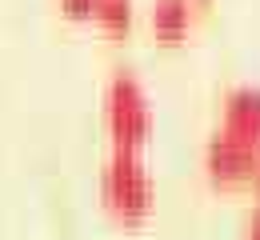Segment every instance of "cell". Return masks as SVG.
Returning a JSON list of instances; mask_svg holds the SVG:
<instances>
[{
	"label": "cell",
	"instance_id": "cell-6",
	"mask_svg": "<svg viewBox=\"0 0 260 240\" xmlns=\"http://www.w3.org/2000/svg\"><path fill=\"white\" fill-rule=\"evenodd\" d=\"M132 16H136L132 0H96V12H92V20L100 28H108V32H128Z\"/></svg>",
	"mask_w": 260,
	"mask_h": 240
},
{
	"label": "cell",
	"instance_id": "cell-5",
	"mask_svg": "<svg viewBox=\"0 0 260 240\" xmlns=\"http://www.w3.org/2000/svg\"><path fill=\"white\" fill-rule=\"evenodd\" d=\"M192 28V0H152V36L160 44H180Z\"/></svg>",
	"mask_w": 260,
	"mask_h": 240
},
{
	"label": "cell",
	"instance_id": "cell-8",
	"mask_svg": "<svg viewBox=\"0 0 260 240\" xmlns=\"http://www.w3.org/2000/svg\"><path fill=\"white\" fill-rule=\"evenodd\" d=\"M244 240H260V204L252 208V216H248V228H244Z\"/></svg>",
	"mask_w": 260,
	"mask_h": 240
},
{
	"label": "cell",
	"instance_id": "cell-3",
	"mask_svg": "<svg viewBox=\"0 0 260 240\" xmlns=\"http://www.w3.org/2000/svg\"><path fill=\"white\" fill-rule=\"evenodd\" d=\"M204 172L216 188H240V184H252L260 172V152L248 144H236V140L212 132L204 144Z\"/></svg>",
	"mask_w": 260,
	"mask_h": 240
},
{
	"label": "cell",
	"instance_id": "cell-9",
	"mask_svg": "<svg viewBox=\"0 0 260 240\" xmlns=\"http://www.w3.org/2000/svg\"><path fill=\"white\" fill-rule=\"evenodd\" d=\"M252 184H256V196H260V172H256V180H252ZM256 204H260V200H256Z\"/></svg>",
	"mask_w": 260,
	"mask_h": 240
},
{
	"label": "cell",
	"instance_id": "cell-2",
	"mask_svg": "<svg viewBox=\"0 0 260 240\" xmlns=\"http://www.w3.org/2000/svg\"><path fill=\"white\" fill-rule=\"evenodd\" d=\"M104 128L112 136V148H128V152H144L156 116H152V100L140 84V76L132 72H116L104 88Z\"/></svg>",
	"mask_w": 260,
	"mask_h": 240
},
{
	"label": "cell",
	"instance_id": "cell-7",
	"mask_svg": "<svg viewBox=\"0 0 260 240\" xmlns=\"http://www.w3.org/2000/svg\"><path fill=\"white\" fill-rule=\"evenodd\" d=\"M60 8H64V16H72V20H92L96 0H60Z\"/></svg>",
	"mask_w": 260,
	"mask_h": 240
},
{
	"label": "cell",
	"instance_id": "cell-4",
	"mask_svg": "<svg viewBox=\"0 0 260 240\" xmlns=\"http://www.w3.org/2000/svg\"><path fill=\"white\" fill-rule=\"evenodd\" d=\"M216 132L260 152V88L256 84H240V88L228 92L224 116H220V128Z\"/></svg>",
	"mask_w": 260,
	"mask_h": 240
},
{
	"label": "cell",
	"instance_id": "cell-1",
	"mask_svg": "<svg viewBox=\"0 0 260 240\" xmlns=\"http://www.w3.org/2000/svg\"><path fill=\"white\" fill-rule=\"evenodd\" d=\"M100 204L124 228H136L152 216L156 180H152V168L144 164V152H128V148L108 152L100 168Z\"/></svg>",
	"mask_w": 260,
	"mask_h": 240
}]
</instances>
